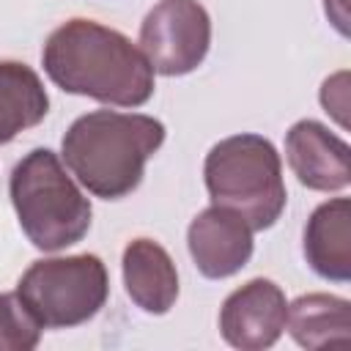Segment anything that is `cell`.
Returning a JSON list of instances; mask_svg holds the SVG:
<instances>
[{
    "mask_svg": "<svg viewBox=\"0 0 351 351\" xmlns=\"http://www.w3.org/2000/svg\"><path fill=\"white\" fill-rule=\"evenodd\" d=\"M41 63L60 90L107 107H143L154 96V69L143 49L96 19L74 16L58 25Z\"/></svg>",
    "mask_w": 351,
    "mask_h": 351,
    "instance_id": "obj_1",
    "label": "cell"
},
{
    "mask_svg": "<svg viewBox=\"0 0 351 351\" xmlns=\"http://www.w3.org/2000/svg\"><path fill=\"white\" fill-rule=\"evenodd\" d=\"M165 143V123L145 112L93 110L80 115L60 140L66 170L93 197L121 200L132 195L148 159Z\"/></svg>",
    "mask_w": 351,
    "mask_h": 351,
    "instance_id": "obj_2",
    "label": "cell"
},
{
    "mask_svg": "<svg viewBox=\"0 0 351 351\" xmlns=\"http://www.w3.org/2000/svg\"><path fill=\"white\" fill-rule=\"evenodd\" d=\"M8 195L22 233L41 252L74 247L90 230V200L49 148H33L14 165Z\"/></svg>",
    "mask_w": 351,
    "mask_h": 351,
    "instance_id": "obj_3",
    "label": "cell"
},
{
    "mask_svg": "<svg viewBox=\"0 0 351 351\" xmlns=\"http://www.w3.org/2000/svg\"><path fill=\"white\" fill-rule=\"evenodd\" d=\"M203 181L211 206L239 214L252 230H269L285 211L282 159L263 134L241 132L214 143L203 162Z\"/></svg>",
    "mask_w": 351,
    "mask_h": 351,
    "instance_id": "obj_4",
    "label": "cell"
},
{
    "mask_svg": "<svg viewBox=\"0 0 351 351\" xmlns=\"http://www.w3.org/2000/svg\"><path fill=\"white\" fill-rule=\"evenodd\" d=\"M16 293L44 329H71L88 324L110 296L107 266L99 255L41 258L27 266Z\"/></svg>",
    "mask_w": 351,
    "mask_h": 351,
    "instance_id": "obj_5",
    "label": "cell"
},
{
    "mask_svg": "<svg viewBox=\"0 0 351 351\" xmlns=\"http://www.w3.org/2000/svg\"><path fill=\"white\" fill-rule=\"evenodd\" d=\"M211 16L197 0H159L140 25V49L154 74H192L208 55Z\"/></svg>",
    "mask_w": 351,
    "mask_h": 351,
    "instance_id": "obj_6",
    "label": "cell"
},
{
    "mask_svg": "<svg viewBox=\"0 0 351 351\" xmlns=\"http://www.w3.org/2000/svg\"><path fill=\"white\" fill-rule=\"evenodd\" d=\"M288 302L277 282L255 277L228 293L219 307V335L241 351L271 348L285 329Z\"/></svg>",
    "mask_w": 351,
    "mask_h": 351,
    "instance_id": "obj_7",
    "label": "cell"
},
{
    "mask_svg": "<svg viewBox=\"0 0 351 351\" xmlns=\"http://www.w3.org/2000/svg\"><path fill=\"white\" fill-rule=\"evenodd\" d=\"M252 228L222 206L203 208L186 228V247L195 269L206 280H225L252 258Z\"/></svg>",
    "mask_w": 351,
    "mask_h": 351,
    "instance_id": "obj_8",
    "label": "cell"
},
{
    "mask_svg": "<svg viewBox=\"0 0 351 351\" xmlns=\"http://www.w3.org/2000/svg\"><path fill=\"white\" fill-rule=\"evenodd\" d=\"M285 159L299 184L313 192H340L351 184L348 143L313 118L296 121L288 129Z\"/></svg>",
    "mask_w": 351,
    "mask_h": 351,
    "instance_id": "obj_9",
    "label": "cell"
},
{
    "mask_svg": "<svg viewBox=\"0 0 351 351\" xmlns=\"http://www.w3.org/2000/svg\"><path fill=\"white\" fill-rule=\"evenodd\" d=\"M307 266L329 282L351 280V200L332 197L313 208L302 236Z\"/></svg>",
    "mask_w": 351,
    "mask_h": 351,
    "instance_id": "obj_10",
    "label": "cell"
},
{
    "mask_svg": "<svg viewBox=\"0 0 351 351\" xmlns=\"http://www.w3.org/2000/svg\"><path fill=\"white\" fill-rule=\"evenodd\" d=\"M123 288L134 307L165 315L178 299V271L170 252L154 239H132L121 258Z\"/></svg>",
    "mask_w": 351,
    "mask_h": 351,
    "instance_id": "obj_11",
    "label": "cell"
},
{
    "mask_svg": "<svg viewBox=\"0 0 351 351\" xmlns=\"http://www.w3.org/2000/svg\"><path fill=\"white\" fill-rule=\"evenodd\" d=\"M49 112L41 77L19 60H0V145L38 126Z\"/></svg>",
    "mask_w": 351,
    "mask_h": 351,
    "instance_id": "obj_12",
    "label": "cell"
},
{
    "mask_svg": "<svg viewBox=\"0 0 351 351\" xmlns=\"http://www.w3.org/2000/svg\"><path fill=\"white\" fill-rule=\"evenodd\" d=\"M285 329L302 348H324L348 343L351 304L332 293H304L288 304Z\"/></svg>",
    "mask_w": 351,
    "mask_h": 351,
    "instance_id": "obj_13",
    "label": "cell"
},
{
    "mask_svg": "<svg viewBox=\"0 0 351 351\" xmlns=\"http://www.w3.org/2000/svg\"><path fill=\"white\" fill-rule=\"evenodd\" d=\"M41 324L16 291L0 293V351H33L41 340Z\"/></svg>",
    "mask_w": 351,
    "mask_h": 351,
    "instance_id": "obj_14",
    "label": "cell"
},
{
    "mask_svg": "<svg viewBox=\"0 0 351 351\" xmlns=\"http://www.w3.org/2000/svg\"><path fill=\"white\" fill-rule=\"evenodd\" d=\"M321 107L346 129L348 126V71H337L321 85Z\"/></svg>",
    "mask_w": 351,
    "mask_h": 351,
    "instance_id": "obj_15",
    "label": "cell"
},
{
    "mask_svg": "<svg viewBox=\"0 0 351 351\" xmlns=\"http://www.w3.org/2000/svg\"><path fill=\"white\" fill-rule=\"evenodd\" d=\"M324 11H326V16L335 22V27L343 33V36H348V8H346V0H324Z\"/></svg>",
    "mask_w": 351,
    "mask_h": 351,
    "instance_id": "obj_16",
    "label": "cell"
}]
</instances>
